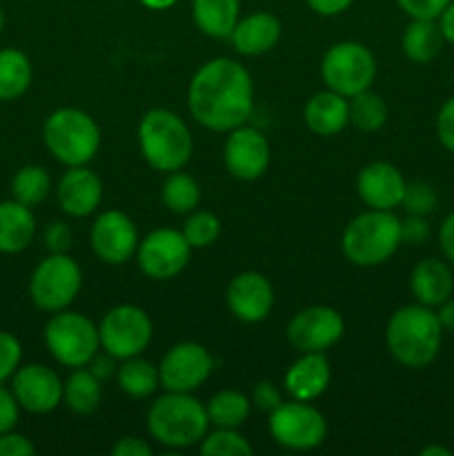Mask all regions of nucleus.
<instances>
[{"mask_svg": "<svg viewBox=\"0 0 454 456\" xmlns=\"http://www.w3.org/2000/svg\"><path fill=\"white\" fill-rule=\"evenodd\" d=\"M191 118L212 132H231L249 120L254 85L249 71L231 58L207 61L187 89Z\"/></svg>", "mask_w": 454, "mask_h": 456, "instance_id": "obj_1", "label": "nucleus"}, {"mask_svg": "<svg viewBox=\"0 0 454 456\" xmlns=\"http://www.w3.org/2000/svg\"><path fill=\"white\" fill-rule=\"evenodd\" d=\"M350 123L361 132H378L387 123V105L378 94L365 92L350 98Z\"/></svg>", "mask_w": 454, "mask_h": 456, "instance_id": "obj_34", "label": "nucleus"}, {"mask_svg": "<svg viewBox=\"0 0 454 456\" xmlns=\"http://www.w3.org/2000/svg\"><path fill=\"white\" fill-rule=\"evenodd\" d=\"M430 239V223L427 216H417V214H408L401 218V245H409L417 248Z\"/></svg>", "mask_w": 454, "mask_h": 456, "instance_id": "obj_39", "label": "nucleus"}, {"mask_svg": "<svg viewBox=\"0 0 454 456\" xmlns=\"http://www.w3.org/2000/svg\"><path fill=\"white\" fill-rule=\"evenodd\" d=\"M305 123L316 136H334L350 123V98L325 89L314 94L305 105Z\"/></svg>", "mask_w": 454, "mask_h": 456, "instance_id": "obj_24", "label": "nucleus"}, {"mask_svg": "<svg viewBox=\"0 0 454 456\" xmlns=\"http://www.w3.org/2000/svg\"><path fill=\"white\" fill-rule=\"evenodd\" d=\"M405 185L408 183H405L401 169L392 163H385V160L368 163L356 178V190H359L361 200L372 209L401 208Z\"/></svg>", "mask_w": 454, "mask_h": 456, "instance_id": "obj_19", "label": "nucleus"}, {"mask_svg": "<svg viewBox=\"0 0 454 456\" xmlns=\"http://www.w3.org/2000/svg\"><path fill=\"white\" fill-rule=\"evenodd\" d=\"M83 285L78 263L67 254H49L36 265L29 279V297L43 312H61L74 303Z\"/></svg>", "mask_w": 454, "mask_h": 456, "instance_id": "obj_9", "label": "nucleus"}, {"mask_svg": "<svg viewBox=\"0 0 454 456\" xmlns=\"http://www.w3.org/2000/svg\"><path fill=\"white\" fill-rule=\"evenodd\" d=\"M436 22H439L445 43H450L454 47V0L443 9V12H441V16L436 18Z\"/></svg>", "mask_w": 454, "mask_h": 456, "instance_id": "obj_50", "label": "nucleus"}, {"mask_svg": "<svg viewBox=\"0 0 454 456\" xmlns=\"http://www.w3.org/2000/svg\"><path fill=\"white\" fill-rule=\"evenodd\" d=\"M341 248L352 265H383L401 248V218L392 209L369 208L347 223Z\"/></svg>", "mask_w": 454, "mask_h": 456, "instance_id": "obj_4", "label": "nucleus"}, {"mask_svg": "<svg viewBox=\"0 0 454 456\" xmlns=\"http://www.w3.org/2000/svg\"><path fill=\"white\" fill-rule=\"evenodd\" d=\"M436 136L441 145L454 154V96L448 98L436 114Z\"/></svg>", "mask_w": 454, "mask_h": 456, "instance_id": "obj_41", "label": "nucleus"}, {"mask_svg": "<svg viewBox=\"0 0 454 456\" xmlns=\"http://www.w3.org/2000/svg\"><path fill=\"white\" fill-rule=\"evenodd\" d=\"M4 29V12H3V7H0V31Z\"/></svg>", "mask_w": 454, "mask_h": 456, "instance_id": "obj_54", "label": "nucleus"}, {"mask_svg": "<svg viewBox=\"0 0 454 456\" xmlns=\"http://www.w3.org/2000/svg\"><path fill=\"white\" fill-rule=\"evenodd\" d=\"M385 343L390 354L405 368H427L439 356L443 343V328L434 307L421 303L399 307L387 321Z\"/></svg>", "mask_w": 454, "mask_h": 456, "instance_id": "obj_2", "label": "nucleus"}, {"mask_svg": "<svg viewBox=\"0 0 454 456\" xmlns=\"http://www.w3.org/2000/svg\"><path fill=\"white\" fill-rule=\"evenodd\" d=\"M22 347L13 334L0 332V383L12 379L16 370L20 368Z\"/></svg>", "mask_w": 454, "mask_h": 456, "instance_id": "obj_38", "label": "nucleus"}, {"mask_svg": "<svg viewBox=\"0 0 454 456\" xmlns=\"http://www.w3.org/2000/svg\"><path fill=\"white\" fill-rule=\"evenodd\" d=\"M270 435L283 448L307 452L323 444L328 436V423L310 401L294 399L270 412Z\"/></svg>", "mask_w": 454, "mask_h": 456, "instance_id": "obj_10", "label": "nucleus"}, {"mask_svg": "<svg viewBox=\"0 0 454 456\" xmlns=\"http://www.w3.org/2000/svg\"><path fill=\"white\" fill-rule=\"evenodd\" d=\"M31 61L16 47L0 49V101L20 98L31 85Z\"/></svg>", "mask_w": 454, "mask_h": 456, "instance_id": "obj_28", "label": "nucleus"}, {"mask_svg": "<svg viewBox=\"0 0 454 456\" xmlns=\"http://www.w3.org/2000/svg\"><path fill=\"white\" fill-rule=\"evenodd\" d=\"M116 356H111L109 352H105V354H93V359L89 361L87 363V368H89V372L93 374V377H98L101 379V381H105V379H109V377H114L116 372H118V368H116Z\"/></svg>", "mask_w": 454, "mask_h": 456, "instance_id": "obj_48", "label": "nucleus"}, {"mask_svg": "<svg viewBox=\"0 0 454 456\" xmlns=\"http://www.w3.org/2000/svg\"><path fill=\"white\" fill-rule=\"evenodd\" d=\"M443 45L445 38L441 34L439 22L427 20V18H412L409 25L405 27L403 38H401L403 53L417 65H427V62L434 61Z\"/></svg>", "mask_w": 454, "mask_h": 456, "instance_id": "obj_27", "label": "nucleus"}, {"mask_svg": "<svg viewBox=\"0 0 454 456\" xmlns=\"http://www.w3.org/2000/svg\"><path fill=\"white\" fill-rule=\"evenodd\" d=\"M354 0H307L312 12H316L319 16H338V13L345 12Z\"/></svg>", "mask_w": 454, "mask_h": 456, "instance_id": "obj_49", "label": "nucleus"}, {"mask_svg": "<svg viewBox=\"0 0 454 456\" xmlns=\"http://www.w3.org/2000/svg\"><path fill=\"white\" fill-rule=\"evenodd\" d=\"M200 200V187L190 174L172 172L163 183V203L174 214H191Z\"/></svg>", "mask_w": 454, "mask_h": 456, "instance_id": "obj_33", "label": "nucleus"}, {"mask_svg": "<svg viewBox=\"0 0 454 456\" xmlns=\"http://www.w3.org/2000/svg\"><path fill=\"white\" fill-rule=\"evenodd\" d=\"M345 332L343 316L334 307L312 305L292 316L288 341L298 352H325Z\"/></svg>", "mask_w": 454, "mask_h": 456, "instance_id": "obj_14", "label": "nucleus"}, {"mask_svg": "<svg viewBox=\"0 0 454 456\" xmlns=\"http://www.w3.org/2000/svg\"><path fill=\"white\" fill-rule=\"evenodd\" d=\"M138 243V230L127 214L109 209L93 221L92 248L107 265H123L136 256Z\"/></svg>", "mask_w": 454, "mask_h": 456, "instance_id": "obj_15", "label": "nucleus"}, {"mask_svg": "<svg viewBox=\"0 0 454 456\" xmlns=\"http://www.w3.org/2000/svg\"><path fill=\"white\" fill-rule=\"evenodd\" d=\"M203 456H252L254 448L234 428H216L200 441Z\"/></svg>", "mask_w": 454, "mask_h": 456, "instance_id": "obj_35", "label": "nucleus"}, {"mask_svg": "<svg viewBox=\"0 0 454 456\" xmlns=\"http://www.w3.org/2000/svg\"><path fill=\"white\" fill-rule=\"evenodd\" d=\"M56 196L58 205H61V209L67 216H89V214L96 212L102 200V183L85 165L69 167L62 174L61 183H58Z\"/></svg>", "mask_w": 454, "mask_h": 456, "instance_id": "obj_20", "label": "nucleus"}, {"mask_svg": "<svg viewBox=\"0 0 454 456\" xmlns=\"http://www.w3.org/2000/svg\"><path fill=\"white\" fill-rule=\"evenodd\" d=\"M227 172L239 181H256L270 165V142L256 127L240 125L231 129L223 150Z\"/></svg>", "mask_w": 454, "mask_h": 456, "instance_id": "obj_16", "label": "nucleus"}, {"mask_svg": "<svg viewBox=\"0 0 454 456\" xmlns=\"http://www.w3.org/2000/svg\"><path fill=\"white\" fill-rule=\"evenodd\" d=\"M36 234V218L31 208L18 200L0 203V254H18L29 248Z\"/></svg>", "mask_w": 454, "mask_h": 456, "instance_id": "obj_25", "label": "nucleus"}, {"mask_svg": "<svg viewBox=\"0 0 454 456\" xmlns=\"http://www.w3.org/2000/svg\"><path fill=\"white\" fill-rule=\"evenodd\" d=\"M450 3L452 0H396V4L409 18H427V20H436Z\"/></svg>", "mask_w": 454, "mask_h": 456, "instance_id": "obj_40", "label": "nucleus"}, {"mask_svg": "<svg viewBox=\"0 0 454 456\" xmlns=\"http://www.w3.org/2000/svg\"><path fill=\"white\" fill-rule=\"evenodd\" d=\"M18 412H20V405H18L13 392L3 387V383H0V435L12 432L16 428Z\"/></svg>", "mask_w": 454, "mask_h": 456, "instance_id": "obj_44", "label": "nucleus"}, {"mask_svg": "<svg viewBox=\"0 0 454 456\" xmlns=\"http://www.w3.org/2000/svg\"><path fill=\"white\" fill-rule=\"evenodd\" d=\"M12 379L13 396L27 412L47 414L62 403V381L47 365H22Z\"/></svg>", "mask_w": 454, "mask_h": 456, "instance_id": "obj_17", "label": "nucleus"}, {"mask_svg": "<svg viewBox=\"0 0 454 456\" xmlns=\"http://www.w3.org/2000/svg\"><path fill=\"white\" fill-rule=\"evenodd\" d=\"M205 408H207V417L212 426L239 430L247 421L249 412H252V401L239 390H223L214 395Z\"/></svg>", "mask_w": 454, "mask_h": 456, "instance_id": "obj_31", "label": "nucleus"}, {"mask_svg": "<svg viewBox=\"0 0 454 456\" xmlns=\"http://www.w3.org/2000/svg\"><path fill=\"white\" fill-rule=\"evenodd\" d=\"M280 20L270 12H254L239 18L231 31V45L243 56H261L272 52L280 40Z\"/></svg>", "mask_w": 454, "mask_h": 456, "instance_id": "obj_22", "label": "nucleus"}, {"mask_svg": "<svg viewBox=\"0 0 454 456\" xmlns=\"http://www.w3.org/2000/svg\"><path fill=\"white\" fill-rule=\"evenodd\" d=\"M147 9H154V12H163V9L172 7L176 0H141Z\"/></svg>", "mask_w": 454, "mask_h": 456, "instance_id": "obj_52", "label": "nucleus"}, {"mask_svg": "<svg viewBox=\"0 0 454 456\" xmlns=\"http://www.w3.org/2000/svg\"><path fill=\"white\" fill-rule=\"evenodd\" d=\"M283 403L280 401V392L279 387L274 386L272 381H261L254 386V392H252V405L256 410H261V412H274L279 405Z\"/></svg>", "mask_w": 454, "mask_h": 456, "instance_id": "obj_43", "label": "nucleus"}, {"mask_svg": "<svg viewBox=\"0 0 454 456\" xmlns=\"http://www.w3.org/2000/svg\"><path fill=\"white\" fill-rule=\"evenodd\" d=\"M147 430L165 448H191L207 435V408L190 392H167L151 403Z\"/></svg>", "mask_w": 454, "mask_h": 456, "instance_id": "obj_3", "label": "nucleus"}, {"mask_svg": "<svg viewBox=\"0 0 454 456\" xmlns=\"http://www.w3.org/2000/svg\"><path fill=\"white\" fill-rule=\"evenodd\" d=\"M421 456H452V450L443 448V445H427L421 450Z\"/></svg>", "mask_w": 454, "mask_h": 456, "instance_id": "obj_53", "label": "nucleus"}, {"mask_svg": "<svg viewBox=\"0 0 454 456\" xmlns=\"http://www.w3.org/2000/svg\"><path fill=\"white\" fill-rule=\"evenodd\" d=\"M101 127L96 120L76 107L52 111L43 125V141L58 163L67 167L87 165L101 150Z\"/></svg>", "mask_w": 454, "mask_h": 456, "instance_id": "obj_6", "label": "nucleus"}, {"mask_svg": "<svg viewBox=\"0 0 454 456\" xmlns=\"http://www.w3.org/2000/svg\"><path fill=\"white\" fill-rule=\"evenodd\" d=\"M102 381L89 372V368H74L62 383V401L76 414H92L101 405Z\"/></svg>", "mask_w": 454, "mask_h": 456, "instance_id": "obj_29", "label": "nucleus"}, {"mask_svg": "<svg viewBox=\"0 0 454 456\" xmlns=\"http://www.w3.org/2000/svg\"><path fill=\"white\" fill-rule=\"evenodd\" d=\"M190 254L191 248L182 232L160 227L138 243L136 256L142 274L154 281H169L185 270Z\"/></svg>", "mask_w": 454, "mask_h": 456, "instance_id": "obj_12", "label": "nucleus"}, {"mask_svg": "<svg viewBox=\"0 0 454 456\" xmlns=\"http://www.w3.org/2000/svg\"><path fill=\"white\" fill-rule=\"evenodd\" d=\"M320 76L325 87L352 98L354 94L369 89L377 76V61L365 45L343 40L325 52L320 61Z\"/></svg>", "mask_w": 454, "mask_h": 456, "instance_id": "obj_8", "label": "nucleus"}, {"mask_svg": "<svg viewBox=\"0 0 454 456\" xmlns=\"http://www.w3.org/2000/svg\"><path fill=\"white\" fill-rule=\"evenodd\" d=\"M227 307L243 323H261L274 305V289L261 272H240L227 285Z\"/></svg>", "mask_w": 454, "mask_h": 456, "instance_id": "obj_18", "label": "nucleus"}, {"mask_svg": "<svg viewBox=\"0 0 454 456\" xmlns=\"http://www.w3.org/2000/svg\"><path fill=\"white\" fill-rule=\"evenodd\" d=\"M332 381V368L323 352H301L285 372V390L296 401H314L328 390Z\"/></svg>", "mask_w": 454, "mask_h": 456, "instance_id": "obj_21", "label": "nucleus"}, {"mask_svg": "<svg viewBox=\"0 0 454 456\" xmlns=\"http://www.w3.org/2000/svg\"><path fill=\"white\" fill-rule=\"evenodd\" d=\"M138 145L147 163L158 172H178L191 159L190 127L169 110H150L138 125Z\"/></svg>", "mask_w": 454, "mask_h": 456, "instance_id": "obj_5", "label": "nucleus"}, {"mask_svg": "<svg viewBox=\"0 0 454 456\" xmlns=\"http://www.w3.org/2000/svg\"><path fill=\"white\" fill-rule=\"evenodd\" d=\"M240 0H194L191 16L196 27L209 38H230L239 22Z\"/></svg>", "mask_w": 454, "mask_h": 456, "instance_id": "obj_26", "label": "nucleus"}, {"mask_svg": "<svg viewBox=\"0 0 454 456\" xmlns=\"http://www.w3.org/2000/svg\"><path fill=\"white\" fill-rule=\"evenodd\" d=\"M214 361L209 352L199 343H178L158 365L160 387L167 392H194L209 379Z\"/></svg>", "mask_w": 454, "mask_h": 456, "instance_id": "obj_13", "label": "nucleus"}, {"mask_svg": "<svg viewBox=\"0 0 454 456\" xmlns=\"http://www.w3.org/2000/svg\"><path fill=\"white\" fill-rule=\"evenodd\" d=\"M45 248L49 254H67L71 248V230L67 223L53 221L45 230Z\"/></svg>", "mask_w": 454, "mask_h": 456, "instance_id": "obj_42", "label": "nucleus"}, {"mask_svg": "<svg viewBox=\"0 0 454 456\" xmlns=\"http://www.w3.org/2000/svg\"><path fill=\"white\" fill-rule=\"evenodd\" d=\"M151 332V319L136 305L111 307L98 325L102 352H109L118 361L141 356L150 346Z\"/></svg>", "mask_w": 454, "mask_h": 456, "instance_id": "obj_11", "label": "nucleus"}, {"mask_svg": "<svg viewBox=\"0 0 454 456\" xmlns=\"http://www.w3.org/2000/svg\"><path fill=\"white\" fill-rule=\"evenodd\" d=\"M116 379H118L120 390L132 399H147V396L154 395L156 387H160L158 368L151 365L150 361L141 359V356L125 359L116 372Z\"/></svg>", "mask_w": 454, "mask_h": 456, "instance_id": "obj_30", "label": "nucleus"}, {"mask_svg": "<svg viewBox=\"0 0 454 456\" xmlns=\"http://www.w3.org/2000/svg\"><path fill=\"white\" fill-rule=\"evenodd\" d=\"M114 456H151L154 450L147 441L136 439V436H125V439L116 441L114 448H111Z\"/></svg>", "mask_w": 454, "mask_h": 456, "instance_id": "obj_46", "label": "nucleus"}, {"mask_svg": "<svg viewBox=\"0 0 454 456\" xmlns=\"http://www.w3.org/2000/svg\"><path fill=\"white\" fill-rule=\"evenodd\" d=\"M439 248L443 252L445 261H450L454 265V212H450L443 218L439 227Z\"/></svg>", "mask_w": 454, "mask_h": 456, "instance_id": "obj_47", "label": "nucleus"}, {"mask_svg": "<svg viewBox=\"0 0 454 456\" xmlns=\"http://www.w3.org/2000/svg\"><path fill=\"white\" fill-rule=\"evenodd\" d=\"M436 319H439L443 332H454V298L450 297L448 301H443L441 305H436Z\"/></svg>", "mask_w": 454, "mask_h": 456, "instance_id": "obj_51", "label": "nucleus"}, {"mask_svg": "<svg viewBox=\"0 0 454 456\" xmlns=\"http://www.w3.org/2000/svg\"><path fill=\"white\" fill-rule=\"evenodd\" d=\"M36 454V445L18 432H4L0 435V456H31Z\"/></svg>", "mask_w": 454, "mask_h": 456, "instance_id": "obj_45", "label": "nucleus"}, {"mask_svg": "<svg viewBox=\"0 0 454 456\" xmlns=\"http://www.w3.org/2000/svg\"><path fill=\"white\" fill-rule=\"evenodd\" d=\"M409 289L421 305L436 307L448 301L454 292V274L450 263L441 258H423L409 274Z\"/></svg>", "mask_w": 454, "mask_h": 456, "instance_id": "obj_23", "label": "nucleus"}, {"mask_svg": "<svg viewBox=\"0 0 454 456\" xmlns=\"http://www.w3.org/2000/svg\"><path fill=\"white\" fill-rule=\"evenodd\" d=\"M182 236L191 249L209 248L221 236V221L212 212H191L182 227Z\"/></svg>", "mask_w": 454, "mask_h": 456, "instance_id": "obj_36", "label": "nucleus"}, {"mask_svg": "<svg viewBox=\"0 0 454 456\" xmlns=\"http://www.w3.org/2000/svg\"><path fill=\"white\" fill-rule=\"evenodd\" d=\"M436 190L426 181H414L405 185L403 200L401 208L408 214H417V216H430L436 209Z\"/></svg>", "mask_w": 454, "mask_h": 456, "instance_id": "obj_37", "label": "nucleus"}, {"mask_svg": "<svg viewBox=\"0 0 454 456\" xmlns=\"http://www.w3.org/2000/svg\"><path fill=\"white\" fill-rule=\"evenodd\" d=\"M45 346L49 354L65 368H87L89 361L101 350L98 328L78 312H53L45 325Z\"/></svg>", "mask_w": 454, "mask_h": 456, "instance_id": "obj_7", "label": "nucleus"}, {"mask_svg": "<svg viewBox=\"0 0 454 456\" xmlns=\"http://www.w3.org/2000/svg\"><path fill=\"white\" fill-rule=\"evenodd\" d=\"M49 190H52V178H49L47 169L40 165H25L22 169H18L12 181V199L27 208L43 203Z\"/></svg>", "mask_w": 454, "mask_h": 456, "instance_id": "obj_32", "label": "nucleus"}]
</instances>
